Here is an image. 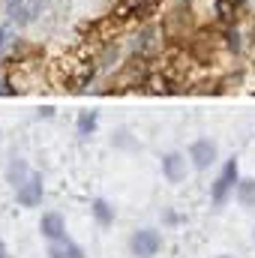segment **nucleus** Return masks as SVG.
<instances>
[{"instance_id": "nucleus-1", "label": "nucleus", "mask_w": 255, "mask_h": 258, "mask_svg": "<svg viewBox=\"0 0 255 258\" xmlns=\"http://www.w3.org/2000/svg\"><path fill=\"white\" fill-rule=\"evenodd\" d=\"M237 183H240V165H237V159H228V162L222 165L219 177L210 183V201H213L216 207H219V204H225V201H228V195H234Z\"/></svg>"}, {"instance_id": "nucleus-2", "label": "nucleus", "mask_w": 255, "mask_h": 258, "mask_svg": "<svg viewBox=\"0 0 255 258\" xmlns=\"http://www.w3.org/2000/svg\"><path fill=\"white\" fill-rule=\"evenodd\" d=\"M162 249V234L156 228H138L129 237V252L135 258H156Z\"/></svg>"}, {"instance_id": "nucleus-3", "label": "nucleus", "mask_w": 255, "mask_h": 258, "mask_svg": "<svg viewBox=\"0 0 255 258\" xmlns=\"http://www.w3.org/2000/svg\"><path fill=\"white\" fill-rule=\"evenodd\" d=\"M216 156H219V147L210 138H195L189 144V162L195 171H207L216 162Z\"/></svg>"}, {"instance_id": "nucleus-4", "label": "nucleus", "mask_w": 255, "mask_h": 258, "mask_svg": "<svg viewBox=\"0 0 255 258\" xmlns=\"http://www.w3.org/2000/svg\"><path fill=\"white\" fill-rule=\"evenodd\" d=\"M42 195H45V183H42V174H36V171L15 189V198H18L21 207H39Z\"/></svg>"}, {"instance_id": "nucleus-5", "label": "nucleus", "mask_w": 255, "mask_h": 258, "mask_svg": "<svg viewBox=\"0 0 255 258\" xmlns=\"http://www.w3.org/2000/svg\"><path fill=\"white\" fill-rule=\"evenodd\" d=\"M39 6H42L39 0H6V15H9L12 24L24 27L39 15Z\"/></svg>"}, {"instance_id": "nucleus-6", "label": "nucleus", "mask_w": 255, "mask_h": 258, "mask_svg": "<svg viewBox=\"0 0 255 258\" xmlns=\"http://www.w3.org/2000/svg\"><path fill=\"white\" fill-rule=\"evenodd\" d=\"M39 234H42L48 243L66 240L69 234H66V219H63V213H57V210H48V213H42V219H39Z\"/></svg>"}, {"instance_id": "nucleus-7", "label": "nucleus", "mask_w": 255, "mask_h": 258, "mask_svg": "<svg viewBox=\"0 0 255 258\" xmlns=\"http://www.w3.org/2000/svg\"><path fill=\"white\" fill-rule=\"evenodd\" d=\"M162 177L168 183H180L186 177V156L183 153H165L162 156Z\"/></svg>"}, {"instance_id": "nucleus-8", "label": "nucleus", "mask_w": 255, "mask_h": 258, "mask_svg": "<svg viewBox=\"0 0 255 258\" xmlns=\"http://www.w3.org/2000/svg\"><path fill=\"white\" fill-rule=\"evenodd\" d=\"M90 213H93L96 225H102V228L114 225V219H117V210H114V204H111V201H105V198H93V204H90Z\"/></svg>"}, {"instance_id": "nucleus-9", "label": "nucleus", "mask_w": 255, "mask_h": 258, "mask_svg": "<svg viewBox=\"0 0 255 258\" xmlns=\"http://www.w3.org/2000/svg\"><path fill=\"white\" fill-rule=\"evenodd\" d=\"M48 258H87V252H84V246H78L75 240H57V243H48V252H45Z\"/></svg>"}, {"instance_id": "nucleus-10", "label": "nucleus", "mask_w": 255, "mask_h": 258, "mask_svg": "<svg viewBox=\"0 0 255 258\" xmlns=\"http://www.w3.org/2000/svg\"><path fill=\"white\" fill-rule=\"evenodd\" d=\"M30 174H33V171H30V165H27L24 159H18V156H15V159L9 162V168H6V180H9L15 189H18V186H21Z\"/></svg>"}, {"instance_id": "nucleus-11", "label": "nucleus", "mask_w": 255, "mask_h": 258, "mask_svg": "<svg viewBox=\"0 0 255 258\" xmlns=\"http://www.w3.org/2000/svg\"><path fill=\"white\" fill-rule=\"evenodd\" d=\"M234 198L240 201V207H255V177H240Z\"/></svg>"}, {"instance_id": "nucleus-12", "label": "nucleus", "mask_w": 255, "mask_h": 258, "mask_svg": "<svg viewBox=\"0 0 255 258\" xmlns=\"http://www.w3.org/2000/svg\"><path fill=\"white\" fill-rule=\"evenodd\" d=\"M99 126V114L96 111H81L78 114V120H75V132L81 135V138H90L93 132Z\"/></svg>"}, {"instance_id": "nucleus-13", "label": "nucleus", "mask_w": 255, "mask_h": 258, "mask_svg": "<svg viewBox=\"0 0 255 258\" xmlns=\"http://www.w3.org/2000/svg\"><path fill=\"white\" fill-rule=\"evenodd\" d=\"M15 93H18L15 87H9L6 81H0V96H15Z\"/></svg>"}, {"instance_id": "nucleus-14", "label": "nucleus", "mask_w": 255, "mask_h": 258, "mask_svg": "<svg viewBox=\"0 0 255 258\" xmlns=\"http://www.w3.org/2000/svg\"><path fill=\"white\" fill-rule=\"evenodd\" d=\"M165 222L174 225V222H180V216H177V213H165Z\"/></svg>"}, {"instance_id": "nucleus-15", "label": "nucleus", "mask_w": 255, "mask_h": 258, "mask_svg": "<svg viewBox=\"0 0 255 258\" xmlns=\"http://www.w3.org/2000/svg\"><path fill=\"white\" fill-rule=\"evenodd\" d=\"M0 258H12V255H9V246H6L3 240H0Z\"/></svg>"}, {"instance_id": "nucleus-16", "label": "nucleus", "mask_w": 255, "mask_h": 258, "mask_svg": "<svg viewBox=\"0 0 255 258\" xmlns=\"http://www.w3.org/2000/svg\"><path fill=\"white\" fill-rule=\"evenodd\" d=\"M6 36H9V33H6V27H0V51H3V42H6Z\"/></svg>"}, {"instance_id": "nucleus-17", "label": "nucleus", "mask_w": 255, "mask_h": 258, "mask_svg": "<svg viewBox=\"0 0 255 258\" xmlns=\"http://www.w3.org/2000/svg\"><path fill=\"white\" fill-rule=\"evenodd\" d=\"M213 258H237V255H231V252H222V255H213Z\"/></svg>"}, {"instance_id": "nucleus-18", "label": "nucleus", "mask_w": 255, "mask_h": 258, "mask_svg": "<svg viewBox=\"0 0 255 258\" xmlns=\"http://www.w3.org/2000/svg\"><path fill=\"white\" fill-rule=\"evenodd\" d=\"M252 243H255V228H252Z\"/></svg>"}]
</instances>
